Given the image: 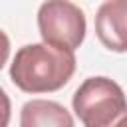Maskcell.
Returning <instances> with one entry per match:
<instances>
[{"instance_id":"1","label":"cell","mask_w":127,"mask_h":127,"mask_svg":"<svg viewBox=\"0 0 127 127\" xmlns=\"http://www.w3.org/2000/svg\"><path fill=\"white\" fill-rule=\"evenodd\" d=\"M75 71L71 50L52 44H28L20 48L10 65V79L26 93H50L62 89Z\"/></svg>"},{"instance_id":"2","label":"cell","mask_w":127,"mask_h":127,"mask_svg":"<svg viewBox=\"0 0 127 127\" xmlns=\"http://www.w3.org/2000/svg\"><path fill=\"white\" fill-rule=\"evenodd\" d=\"M71 105L83 127H115L127 113L121 85L105 75L87 77L75 89Z\"/></svg>"},{"instance_id":"3","label":"cell","mask_w":127,"mask_h":127,"mask_svg":"<svg viewBox=\"0 0 127 127\" xmlns=\"http://www.w3.org/2000/svg\"><path fill=\"white\" fill-rule=\"evenodd\" d=\"M38 28L46 44L73 52L85 38L87 22L81 8L73 2L46 0L38 10Z\"/></svg>"},{"instance_id":"4","label":"cell","mask_w":127,"mask_h":127,"mask_svg":"<svg viewBox=\"0 0 127 127\" xmlns=\"http://www.w3.org/2000/svg\"><path fill=\"white\" fill-rule=\"evenodd\" d=\"M95 34L107 50L127 52V0H105L97 8Z\"/></svg>"},{"instance_id":"5","label":"cell","mask_w":127,"mask_h":127,"mask_svg":"<svg viewBox=\"0 0 127 127\" xmlns=\"http://www.w3.org/2000/svg\"><path fill=\"white\" fill-rule=\"evenodd\" d=\"M20 127H75L71 113L58 101L32 99L20 111Z\"/></svg>"},{"instance_id":"6","label":"cell","mask_w":127,"mask_h":127,"mask_svg":"<svg viewBox=\"0 0 127 127\" xmlns=\"http://www.w3.org/2000/svg\"><path fill=\"white\" fill-rule=\"evenodd\" d=\"M10 123V97L0 87V127H8Z\"/></svg>"},{"instance_id":"7","label":"cell","mask_w":127,"mask_h":127,"mask_svg":"<svg viewBox=\"0 0 127 127\" xmlns=\"http://www.w3.org/2000/svg\"><path fill=\"white\" fill-rule=\"evenodd\" d=\"M8 56H10V40H8L6 32L0 30V69L8 62Z\"/></svg>"},{"instance_id":"8","label":"cell","mask_w":127,"mask_h":127,"mask_svg":"<svg viewBox=\"0 0 127 127\" xmlns=\"http://www.w3.org/2000/svg\"><path fill=\"white\" fill-rule=\"evenodd\" d=\"M115 127H127V113H125V115L121 117V121H119V123H117Z\"/></svg>"}]
</instances>
